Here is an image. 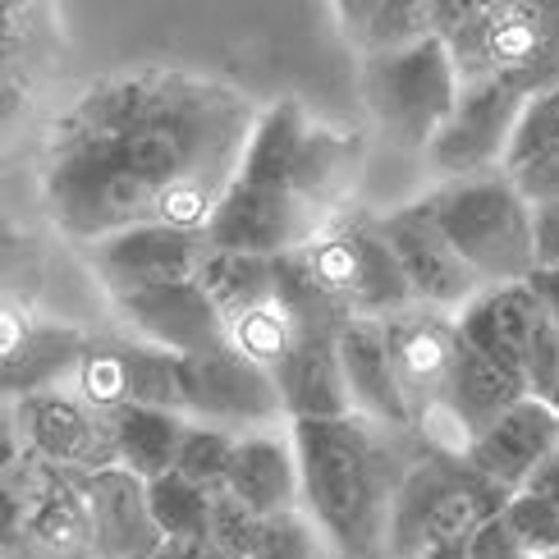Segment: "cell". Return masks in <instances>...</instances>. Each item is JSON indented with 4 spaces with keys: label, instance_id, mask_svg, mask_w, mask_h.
<instances>
[{
    "label": "cell",
    "instance_id": "obj_1",
    "mask_svg": "<svg viewBox=\"0 0 559 559\" xmlns=\"http://www.w3.org/2000/svg\"><path fill=\"white\" fill-rule=\"evenodd\" d=\"M252 124L258 106L202 74L129 69L97 79L46 143V216L79 243L129 225L202 229L239 170Z\"/></svg>",
    "mask_w": 559,
    "mask_h": 559
},
{
    "label": "cell",
    "instance_id": "obj_2",
    "mask_svg": "<svg viewBox=\"0 0 559 559\" xmlns=\"http://www.w3.org/2000/svg\"><path fill=\"white\" fill-rule=\"evenodd\" d=\"M385 427L371 417L289 423L298 454V504L335 559H381L390 500L408 463H394Z\"/></svg>",
    "mask_w": 559,
    "mask_h": 559
},
{
    "label": "cell",
    "instance_id": "obj_3",
    "mask_svg": "<svg viewBox=\"0 0 559 559\" xmlns=\"http://www.w3.org/2000/svg\"><path fill=\"white\" fill-rule=\"evenodd\" d=\"M509 496L514 491L477 473L463 454L423 445V459H413L394 486L381 559H423L445 542H468L486 519L500 514Z\"/></svg>",
    "mask_w": 559,
    "mask_h": 559
},
{
    "label": "cell",
    "instance_id": "obj_4",
    "mask_svg": "<svg viewBox=\"0 0 559 559\" xmlns=\"http://www.w3.org/2000/svg\"><path fill=\"white\" fill-rule=\"evenodd\" d=\"M436 225L454 252L477 271L481 285H514L537 271L532 262V202L504 170L445 179L427 193Z\"/></svg>",
    "mask_w": 559,
    "mask_h": 559
},
{
    "label": "cell",
    "instance_id": "obj_5",
    "mask_svg": "<svg viewBox=\"0 0 559 559\" xmlns=\"http://www.w3.org/2000/svg\"><path fill=\"white\" fill-rule=\"evenodd\" d=\"M354 170H358L354 138L321 129L317 120H308V110L298 102L285 97L258 110V124L248 133V147L235 175L271 183V189H289L325 212L331 202H340Z\"/></svg>",
    "mask_w": 559,
    "mask_h": 559
},
{
    "label": "cell",
    "instance_id": "obj_6",
    "mask_svg": "<svg viewBox=\"0 0 559 559\" xmlns=\"http://www.w3.org/2000/svg\"><path fill=\"white\" fill-rule=\"evenodd\" d=\"M459 97V69L436 33L394 51L362 56V102L377 129L404 152H427L436 129L450 120Z\"/></svg>",
    "mask_w": 559,
    "mask_h": 559
},
{
    "label": "cell",
    "instance_id": "obj_7",
    "mask_svg": "<svg viewBox=\"0 0 559 559\" xmlns=\"http://www.w3.org/2000/svg\"><path fill=\"white\" fill-rule=\"evenodd\" d=\"M312 275L331 289L354 317H390L413 308V285L404 280L400 262L385 243V235L371 221H335L321 225L317 235L302 243Z\"/></svg>",
    "mask_w": 559,
    "mask_h": 559
},
{
    "label": "cell",
    "instance_id": "obj_8",
    "mask_svg": "<svg viewBox=\"0 0 559 559\" xmlns=\"http://www.w3.org/2000/svg\"><path fill=\"white\" fill-rule=\"evenodd\" d=\"M523 92L509 87L504 79H468L459 83V97L450 120L436 129L427 160L440 179H463V175H486L504 170L509 143H514L519 115H523Z\"/></svg>",
    "mask_w": 559,
    "mask_h": 559
},
{
    "label": "cell",
    "instance_id": "obj_9",
    "mask_svg": "<svg viewBox=\"0 0 559 559\" xmlns=\"http://www.w3.org/2000/svg\"><path fill=\"white\" fill-rule=\"evenodd\" d=\"M325 225V212L312 206L308 198H298L289 189H271V183L235 175L221 202L212 206V216L202 225V239L212 248H235V252H294L308 243L317 229Z\"/></svg>",
    "mask_w": 559,
    "mask_h": 559
},
{
    "label": "cell",
    "instance_id": "obj_10",
    "mask_svg": "<svg viewBox=\"0 0 559 559\" xmlns=\"http://www.w3.org/2000/svg\"><path fill=\"white\" fill-rule=\"evenodd\" d=\"M179 385H183V413H189L193 423L258 431V427H271L285 417L271 367L252 362L235 344H221L212 354L179 358Z\"/></svg>",
    "mask_w": 559,
    "mask_h": 559
},
{
    "label": "cell",
    "instance_id": "obj_11",
    "mask_svg": "<svg viewBox=\"0 0 559 559\" xmlns=\"http://www.w3.org/2000/svg\"><path fill=\"white\" fill-rule=\"evenodd\" d=\"M377 229L385 235L394 262H400L404 280L413 285V298L427 302V308H440V312L454 317L477 289H486L477 280V271L454 252L445 229L436 225L427 198L377 216Z\"/></svg>",
    "mask_w": 559,
    "mask_h": 559
},
{
    "label": "cell",
    "instance_id": "obj_12",
    "mask_svg": "<svg viewBox=\"0 0 559 559\" xmlns=\"http://www.w3.org/2000/svg\"><path fill=\"white\" fill-rule=\"evenodd\" d=\"M110 302L138 340L160 344L170 354L189 358V354H212V348L229 344V321L212 302V294L198 285V275L115 294Z\"/></svg>",
    "mask_w": 559,
    "mask_h": 559
},
{
    "label": "cell",
    "instance_id": "obj_13",
    "mask_svg": "<svg viewBox=\"0 0 559 559\" xmlns=\"http://www.w3.org/2000/svg\"><path fill=\"white\" fill-rule=\"evenodd\" d=\"M92 340L79 325L33 321L19 302L0 298V400L19 404L37 390H56L64 377H79Z\"/></svg>",
    "mask_w": 559,
    "mask_h": 559
},
{
    "label": "cell",
    "instance_id": "obj_14",
    "mask_svg": "<svg viewBox=\"0 0 559 559\" xmlns=\"http://www.w3.org/2000/svg\"><path fill=\"white\" fill-rule=\"evenodd\" d=\"M179 358L160 344L124 340V344H92L79 367V390L92 408H120V404H147V408H175L183 413V385H179Z\"/></svg>",
    "mask_w": 559,
    "mask_h": 559
},
{
    "label": "cell",
    "instance_id": "obj_15",
    "mask_svg": "<svg viewBox=\"0 0 559 559\" xmlns=\"http://www.w3.org/2000/svg\"><path fill=\"white\" fill-rule=\"evenodd\" d=\"M92 271L106 285V294H129L147 285H166V280L198 275L206 239L202 229H175V225H129L115 235L87 243Z\"/></svg>",
    "mask_w": 559,
    "mask_h": 559
},
{
    "label": "cell",
    "instance_id": "obj_16",
    "mask_svg": "<svg viewBox=\"0 0 559 559\" xmlns=\"http://www.w3.org/2000/svg\"><path fill=\"white\" fill-rule=\"evenodd\" d=\"M87 523H92V559H152L160 550V527L147 504V481L120 468V463H102V468L74 473Z\"/></svg>",
    "mask_w": 559,
    "mask_h": 559
},
{
    "label": "cell",
    "instance_id": "obj_17",
    "mask_svg": "<svg viewBox=\"0 0 559 559\" xmlns=\"http://www.w3.org/2000/svg\"><path fill=\"white\" fill-rule=\"evenodd\" d=\"M14 408H19V427L33 459L64 473H87V468H102V463H115L110 423L87 400H74L64 390H37Z\"/></svg>",
    "mask_w": 559,
    "mask_h": 559
},
{
    "label": "cell",
    "instance_id": "obj_18",
    "mask_svg": "<svg viewBox=\"0 0 559 559\" xmlns=\"http://www.w3.org/2000/svg\"><path fill=\"white\" fill-rule=\"evenodd\" d=\"M550 450H559V408L542 394H523L481 436H473L463 459L504 491H523Z\"/></svg>",
    "mask_w": 559,
    "mask_h": 559
},
{
    "label": "cell",
    "instance_id": "obj_19",
    "mask_svg": "<svg viewBox=\"0 0 559 559\" xmlns=\"http://www.w3.org/2000/svg\"><path fill=\"white\" fill-rule=\"evenodd\" d=\"M381 331H385L394 377H400L408 413L417 423V417L440 400V385H445V377H450L454 344H459L454 317L440 312V308H427V302H413V308H404V312L381 317Z\"/></svg>",
    "mask_w": 559,
    "mask_h": 559
},
{
    "label": "cell",
    "instance_id": "obj_20",
    "mask_svg": "<svg viewBox=\"0 0 559 559\" xmlns=\"http://www.w3.org/2000/svg\"><path fill=\"white\" fill-rule=\"evenodd\" d=\"M491 79L523 97L559 87V0H514L491 19Z\"/></svg>",
    "mask_w": 559,
    "mask_h": 559
},
{
    "label": "cell",
    "instance_id": "obj_21",
    "mask_svg": "<svg viewBox=\"0 0 559 559\" xmlns=\"http://www.w3.org/2000/svg\"><path fill=\"white\" fill-rule=\"evenodd\" d=\"M271 377L289 423H335V417L354 413L340 367V335L298 331L294 344L285 348V358L271 367Z\"/></svg>",
    "mask_w": 559,
    "mask_h": 559
},
{
    "label": "cell",
    "instance_id": "obj_22",
    "mask_svg": "<svg viewBox=\"0 0 559 559\" xmlns=\"http://www.w3.org/2000/svg\"><path fill=\"white\" fill-rule=\"evenodd\" d=\"M542 317H546V308H542L537 289H532L527 280H514V285H486V289H477L454 312V331H459L463 344H473L481 358H491L496 367L514 371V377L523 381L527 340H532V331H537Z\"/></svg>",
    "mask_w": 559,
    "mask_h": 559
},
{
    "label": "cell",
    "instance_id": "obj_23",
    "mask_svg": "<svg viewBox=\"0 0 559 559\" xmlns=\"http://www.w3.org/2000/svg\"><path fill=\"white\" fill-rule=\"evenodd\" d=\"M340 367H344V385H348V400H354L358 417H371V423L394 427V431H413V413H408L400 377H394L385 331H381L377 317L344 321Z\"/></svg>",
    "mask_w": 559,
    "mask_h": 559
},
{
    "label": "cell",
    "instance_id": "obj_24",
    "mask_svg": "<svg viewBox=\"0 0 559 559\" xmlns=\"http://www.w3.org/2000/svg\"><path fill=\"white\" fill-rule=\"evenodd\" d=\"M225 491L239 496L252 514H285V509H298V454L294 440L280 436L271 427H258L239 436L235 459H229V477Z\"/></svg>",
    "mask_w": 559,
    "mask_h": 559
},
{
    "label": "cell",
    "instance_id": "obj_25",
    "mask_svg": "<svg viewBox=\"0 0 559 559\" xmlns=\"http://www.w3.org/2000/svg\"><path fill=\"white\" fill-rule=\"evenodd\" d=\"M110 423V450L115 463L129 473H138L143 481L160 477L175 468L183 431H189V413L175 408H147V404H120L106 413Z\"/></svg>",
    "mask_w": 559,
    "mask_h": 559
},
{
    "label": "cell",
    "instance_id": "obj_26",
    "mask_svg": "<svg viewBox=\"0 0 559 559\" xmlns=\"http://www.w3.org/2000/svg\"><path fill=\"white\" fill-rule=\"evenodd\" d=\"M198 285L212 294V302L229 321V317L275 298V262L262 258V252H235V248L206 243L202 266H198Z\"/></svg>",
    "mask_w": 559,
    "mask_h": 559
},
{
    "label": "cell",
    "instance_id": "obj_27",
    "mask_svg": "<svg viewBox=\"0 0 559 559\" xmlns=\"http://www.w3.org/2000/svg\"><path fill=\"white\" fill-rule=\"evenodd\" d=\"M275 302L289 312V321L298 331H325V335H340L344 321H354V312L344 308V302L321 285L312 275L308 258H302V248L294 252H275Z\"/></svg>",
    "mask_w": 559,
    "mask_h": 559
},
{
    "label": "cell",
    "instance_id": "obj_28",
    "mask_svg": "<svg viewBox=\"0 0 559 559\" xmlns=\"http://www.w3.org/2000/svg\"><path fill=\"white\" fill-rule=\"evenodd\" d=\"M212 500L216 491L189 481L183 473H160L147 481V504H152V519L160 527V537H206L212 532Z\"/></svg>",
    "mask_w": 559,
    "mask_h": 559
},
{
    "label": "cell",
    "instance_id": "obj_29",
    "mask_svg": "<svg viewBox=\"0 0 559 559\" xmlns=\"http://www.w3.org/2000/svg\"><path fill=\"white\" fill-rule=\"evenodd\" d=\"M235 445H239V436L229 427L193 423V417H189V431H183V445H179V459H175V473H183L189 481L206 486V491H225Z\"/></svg>",
    "mask_w": 559,
    "mask_h": 559
},
{
    "label": "cell",
    "instance_id": "obj_30",
    "mask_svg": "<svg viewBox=\"0 0 559 559\" xmlns=\"http://www.w3.org/2000/svg\"><path fill=\"white\" fill-rule=\"evenodd\" d=\"M298 325L289 321V312L280 308V302H258V308H248L239 317H229V344L239 348V354H248L252 362L262 367H275L280 358H285V348L294 344Z\"/></svg>",
    "mask_w": 559,
    "mask_h": 559
},
{
    "label": "cell",
    "instance_id": "obj_31",
    "mask_svg": "<svg viewBox=\"0 0 559 559\" xmlns=\"http://www.w3.org/2000/svg\"><path fill=\"white\" fill-rule=\"evenodd\" d=\"M331 546L317 532V523L308 519V509H285V514H271L258 527V546L248 559H325Z\"/></svg>",
    "mask_w": 559,
    "mask_h": 559
},
{
    "label": "cell",
    "instance_id": "obj_32",
    "mask_svg": "<svg viewBox=\"0 0 559 559\" xmlns=\"http://www.w3.org/2000/svg\"><path fill=\"white\" fill-rule=\"evenodd\" d=\"M500 519L519 537L527 559H555L559 555V509L546 496H537V491H527V486H523V491H514L504 500Z\"/></svg>",
    "mask_w": 559,
    "mask_h": 559
},
{
    "label": "cell",
    "instance_id": "obj_33",
    "mask_svg": "<svg viewBox=\"0 0 559 559\" xmlns=\"http://www.w3.org/2000/svg\"><path fill=\"white\" fill-rule=\"evenodd\" d=\"M550 147H559V87H546V92H537V97L523 102L514 143H509V156H504V170H514V166H523V160L542 156Z\"/></svg>",
    "mask_w": 559,
    "mask_h": 559
},
{
    "label": "cell",
    "instance_id": "obj_34",
    "mask_svg": "<svg viewBox=\"0 0 559 559\" xmlns=\"http://www.w3.org/2000/svg\"><path fill=\"white\" fill-rule=\"evenodd\" d=\"M431 0H381L377 19H371V33L362 41V56L367 51H394V46H408V41H423L431 37Z\"/></svg>",
    "mask_w": 559,
    "mask_h": 559
},
{
    "label": "cell",
    "instance_id": "obj_35",
    "mask_svg": "<svg viewBox=\"0 0 559 559\" xmlns=\"http://www.w3.org/2000/svg\"><path fill=\"white\" fill-rule=\"evenodd\" d=\"M258 527H262V514H252V509L239 500V496H229V491H216L212 500V537L229 559H248L252 546H258Z\"/></svg>",
    "mask_w": 559,
    "mask_h": 559
},
{
    "label": "cell",
    "instance_id": "obj_36",
    "mask_svg": "<svg viewBox=\"0 0 559 559\" xmlns=\"http://www.w3.org/2000/svg\"><path fill=\"white\" fill-rule=\"evenodd\" d=\"M28 463H19L10 477H0V559H23V514H28Z\"/></svg>",
    "mask_w": 559,
    "mask_h": 559
},
{
    "label": "cell",
    "instance_id": "obj_37",
    "mask_svg": "<svg viewBox=\"0 0 559 559\" xmlns=\"http://www.w3.org/2000/svg\"><path fill=\"white\" fill-rule=\"evenodd\" d=\"M504 175L514 179V189H519L527 202H555V198H559V147L532 156V160H523V166L504 170Z\"/></svg>",
    "mask_w": 559,
    "mask_h": 559
},
{
    "label": "cell",
    "instance_id": "obj_38",
    "mask_svg": "<svg viewBox=\"0 0 559 559\" xmlns=\"http://www.w3.org/2000/svg\"><path fill=\"white\" fill-rule=\"evenodd\" d=\"M532 262L537 271H559V198L532 202Z\"/></svg>",
    "mask_w": 559,
    "mask_h": 559
},
{
    "label": "cell",
    "instance_id": "obj_39",
    "mask_svg": "<svg viewBox=\"0 0 559 559\" xmlns=\"http://www.w3.org/2000/svg\"><path fill=\"white\" fill-rule=\"evenodd\" d=\"M468 559H527V550L519 546L514 532H509V523L496 514L468 537Z\"/></svg>",
    "mask_w": 559,
    "mask_h": 559
},
{
    "label": "cell",
    "instance_id": "obj_40",
    "mask_svg": "<svg viewBox=\"0 0 559 559\" xmlns=\"http://www.w3.org/2000/svg\"><path fill=\"white\" fill-rule=\"evenodd\" d=\"M23 459H28V440L19 427V408L0 400V477H10Z\"/></svg>",
    "mask_w": 559,
    "mask_h": 559
},
{
    "label": "cell",
    "instance_id": "obj_41",
    "mask_svg": "<svg viewBox=\"0 0 559 559\" xmlns=\"http://www.w3.org/2000/svg\"><path fill=\"white\" fill-rule=\"evenodd\" d=\"M381 0H335V14H340V28L348 33V41L362 51V41L371 33V19H377Z\"/></svg>",
    "mask_w": 559,
    "mask_h": 559
},
{
    "label": "cell",
    "instance_id": "obj_42",
    "mask_svg": "<svg viewBox=\"0 0 559 559\" xmlns=\"http://www.w3.org/2000/svg\"><path fill=\"white\" fill-rule=\"evenodd\" d=\"M473 14H486V10H477V0H431V28H436V37H450L459 23H468Z\"/></svg>",
    "mask_w": 559,
    "mask_h": 559
},
{
    "label": "cell",
    "instance_id": "obj_43",
    "mask_svg": "<svg viewBox=\"0 0 559 559\" xmlns=\"http://www.w3.org/2000/svg\"><path fill=\"white\" fill-rule=\"evenodd\" d=\"M152 559H229L212 537H170V542H160V550Z\"/></svg>",
    "mask_w": 559,
    "mask_h": 559
},
{
    "label": "cell",
    "instance_id": "obj_44",
    "mask_svg": "<svg viewBox=\"0 0 559 559\" xmlns=\"http://www.w3.org/2000/svg\"><path fill=\"white\" fill-rule=\"evenodd\" d=\"M527 491H537V496H546L555 509H559V450H550L546 454V463L537 473H532V481H527Z\"/></svg>",
    "mask_w": 559,
    "mask_h": 559
},
{
    "label": "cell",
    "instance_id": "obj_45",
    "mask_svg": "<svg viewBox=\"0 0 559 559\" xmlns=\"http://www.w3.org/2000/svg\"><path fill=\"white\" fill-rule=\"evenodd\" d=\"M19 110H23V87L0 69V133L5 129H14V120H19Z\"/></svg>",
    "mask_w": 559,
    "mask_h": 559
},
{
    "label": "cell",
    "instance_id": "obj_46",
    "mask_svg": "<svg viewBox=\"0 0 559 559\" xmlns=\"http://www.w3.org/2000/svg\"><path fill=\"white\" fill-rule=\"evenodd\" d=\"M527 285L537 289V298L546 302L550 321L559 325V271H532V275H527Z\"/></svg>",
    "mask_w": 559,
    "mask_h": 559
},
{
    "label": "cell",
    "instance_id": "obj_47",
    "mask_svg": "<svg viewBox=\"0 0 559 559\" xmlns=\"http://www.w3.org/2000/svg\"><path fill=\"white\" fill-rule=\"evenodd\" d=\"M14 266H19V235H14L5 221H0V294H5Z\"/></svg>",
    "mask_w": 559,
    "mask_h": 559
},
{
    "label": "cell",
    "instance_id": "obj_48",
    "mask_svg": "<svg viewBox=\"0 0 559 559\" xmlns=\"http://www.w3.org/2000/svg\"><path fill=\"white\" fill-rule=\"evenodd\" d=\"M423 559H468V542H445V546L427 550Z\"/></svg>",
    "mask_w": 559,
    "mask_h": 559
},
{
    "label": "cell",
    "instance_id": "obj_49",
    "mask_svg": "<svg viewBox=\"0 0 559 559\" xmlns=\"http://www.w3.org/2000/svg\"><path fill=\"white\" fill-rule=\"evenodd\" d=\"M23 5H28V0H0V23H5V19H14Z\"/></svg>",
    "mask_w": 559,
    "mask_h": 559
},
{
    "label": "cell",
    "instance_id": "obj_50",
    "mask_svg": "<svg viewBox=\"0 0 559 559\" xmlns=\"http://www.w3.org/2000/svg\"><path fill=\"white\" fill-rule=\"evenodd\" d=\"M504 5H514V0H477V10H486V14H500Z\"/></svg>",
    "mask_w": 559,
    "mask_h": 559
},
{
    "label": "cell",
    "instance_id": "obj_51",
    "mask_svg": "<svg viewBox=\"0 0 559 559\" xmlns=\"http://www.w3.org/2000/svg\"><path fill=\"white\" fill-rule=\"evenodd\" d=\"M550 404H555V408H559V385H555V394H550Z\"/></svg>",
    "mask_w": 559,
    "mask_h": 559
},
{
    "label": "cell",
    "instance_id": "obj_52",
    "mask_svg": "<svg viewBox=\"0 0 559 559\" xmlns=\"http://www.w3.org/2000/svg\"><path fill=\"white\" fill-rule=\"evenodd\" d=\"M0 28H5V23H0ZM0 56H5V37H0Z\"/></svg>",
    "mask_w": 559,
    "mask_h": 559
},
{
    "label": "cell",
    "instance_id": "obj_53",
    "mask_svg": "<svg viewBox=\"0 0 559 559\" xmlns=\"http://www.w3.org/2000/svg\"><path fill=\"white\" fill-rule=\"evenodd\" d=\"M555 559H559V555H555Z\"/></svg>",
    "mask_w": 559,
    "mask_h": 559
}]
</instances>
